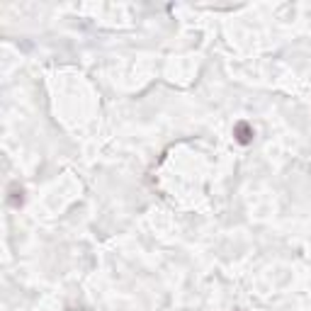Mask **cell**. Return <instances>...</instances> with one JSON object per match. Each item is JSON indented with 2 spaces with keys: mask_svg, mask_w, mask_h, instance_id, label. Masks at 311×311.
<instances>
[{
  "mask_svg": "<svg viewBox=\"0 0 311 311\" xmlns=\"http://www.w3.org/2000/svg\"><path fill=\"white\" fill-rule=\"evenodd\" d=\"M233 134H236V141L245 146V143H250V138H253V134H255V131H253V126H248L245 121H241V124H236Z\"/></svg>",
  "mask_w": 311,
  "mask_h": 311,
  "instance_id": "1",
  "label": "cell"
},
{
  "mask_svg": "<svg viewBox=\"0 0 311 311\" xmlns=\"http://www.w3.org/2000/svg\"><path fill=\"white\" fill-rule=\"evenodd\" d=\"M10 204H12V207H19V204H22V187L17 190V182L10 185Z\"/></svg>",
  "mask_w": 311,
  "mask_h": 311,
  "instance_id": "2",
  "label": "cell"
}]
</instances>
